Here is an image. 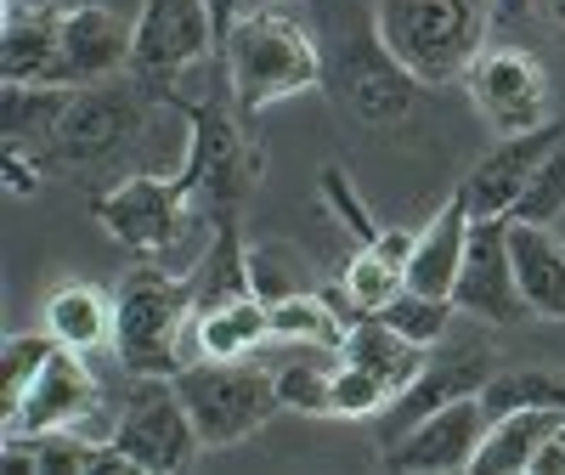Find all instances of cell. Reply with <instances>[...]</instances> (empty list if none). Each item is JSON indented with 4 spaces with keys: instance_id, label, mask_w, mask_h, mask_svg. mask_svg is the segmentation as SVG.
<instances>
[{
    "instance_id": "cell-1",
    "label": "cell",
    "mask_w": 565,
    "mask_h": 475,
    "mask_svg": "<svg viewBox=\"0 0 565 475\" xmlns=\"http://www.w3.org/2000/svg\"><path fill=\"white\" fill-rule=\"evenodd\" d=\"M193 289L175 277L164 261H148L125 272L114 295V351L125 373H175L199 362V335H193Z\"/></svg>"
},
{
    "instance_id": "cell-2",
    "label": "cell",
    "mask_w": 565,
    "mask_h": 475,
    "mask_svg": "<svg viewBox=\"0 0 565 475\" xmlns=\"http://www.w3.org/2000/svg\"><path fill=\"white\" fill-rule=\"evenodd\" d=\"M373 23L418 85H447L463 80L487 52L492 0H380Z\"/></svg>"
},
{
    "instance_id": "cell-3",
    "label": "cell",
    "mask_w": 565,
    "mask_h": 475,
    "mask_svg": "<svg viewBox=\"0 0 565 475\" xmlns=\"http://www.w3.org/2000/svg\"><path fill=\"white\" fill-rule=\"evenodd\" d=\"M221 57H226V80H232V97H238L244 114H260L295 91L322 85V45L271 7L260 12H238V23L226 29L221 40Z\"/></svg>"
},
{
    "instance_id": "cell-4",
    "label": "cell",
    "mask_w": 565,
    "mask_h": 475,
    "mask_svg": "<svg viewBox=\"0 0 565 475\" xmlns=\"http://www.w3.org/2000/svg\"><path fill=\"white\" fill-rule=\"evenodd\" d=\"M170 379H175L186 413H193L204 447H232V442L255 436L282 408L277 402V373L249 362V357H199V362L175 368Z\"/></svg>"
},
{
    "instance_id": "cell-5",
    "label": "cell",
    "mask_w": 565,
    "mask_h": 475,
    "mask_svg": "<svg viewBox=\"0 0 565 475\" xmlns=\"http://www.w3.org/2000/svg\"><path fill=\"white\" fill-rule=\"evenodd\" d=\"M136 469H186L204 453V436L170 373H130L125 408L108 436Z\"/></svg>"
},
{
    "instance_id": "cell-6",
    "label": "cell",
    "mask_w": 565,
    "mask_h": 475,
    "mask_svg": "<svg viewBox=\"0 0 565 475\" xmlns=\"http://www.w3.org/2000/svg\"><path fill=\"white\" fill-rule=\"evenodd\" d=\"M255 154L244 148L238 125H232L215 103H199L186 108V159H181V181L186 193H193V210L204 221H232V210H238V199L249 193L255 181Z\"/></svg>"
},
{
    "instance_id": "cell-7",
    "label": "cell",
    "mask_w": 565,
    "mask_h": 475,
    "mask_svg": "<svg viewBox=\"0 0 565 475\" xmlns=\"http://www.w3.org/2000/svg\"><path fill=\"white\" fill-rule=\"evenodd\" d=\"M322 80L334 85V97L367 125H396V119L413 114L418 80L391 57L380 23H367L362 34H345L334 45V57L322 52Z\"/></svg>"
},
{
    "instance_id": "cell-8",
    "label": "cell",
    "mask_w": 565,
    "mask_h": 475,
    "mask_svg": "<svg viewBox=\"0 0 565 475\" xmlns=\"http://www.w3.org/2000/svg\"><path fill=\"white\" fill-rule=\"evenodd\" d=\"M221 45V29H215V12L210 0H148L136 18V52H130V74L170 97L175 80L204 63Z\"/></svg>"
},
{
    "instance_id": "cell-9",
    "label": "cell",
    "mask_w": 565,
    "mask_h": 475,
    "mask_svg": "<svg viewBox=\"0 0 565 475\" xmlns=\"http://www.w3.org/2000/svg\"><path fill=\"white\" fill-rule=\"evenodd\" d=\"M90 210H97V221L119 244L153 255V261H164V250H175L193 226H215V221L193 215V193H186L181 176H130L125 187L103 193Z\"/></svg>"
},
{
    "instance_id": "cell-10",
    "label": "cell",
    "mask_w": 565,
    "mask_h": 475,
    "mask_svg": "<svg viewBox=\"0 0 565 475\" xmlns=\"http://www.w3.org/2000/svg\"><path fill=\"white\" fill-rule=\"evenodd\" d=\"M452 300H458V312L498 323V328L532 317V306L521 295V277H514V255H509V215L469 221V250H463V266L452 283Z\"/></svg>"
},
{
    "instance_id": "cell-11",
    "label": "cell",
    "mask_w": 565,
    "mask_h": 475,
    "mask_svg": "<svg viewBox=\"0 0 565 475\" xmlns=\"http://www.w3.org/2000/svg\"><path fill=\"white\" fill-rule=\"evenodd\" d=\"M136 125H141V97L130 85H119V80L68 85V103L57 114V130H52V148L45 154L74 159V165L108 159L136 136Z\"/></svg>"
},
{
    "instance_id": "cell-12",
    "label": "cell",
    "mask_w": 565,
    "mask_h": 475,
    "mask_svg": "<svg viewBox=\"0 0 565 475\" xmlns=\"http://www.w3.org/2000/svg\"><path fill=\"white\" fill-rule=\"evenodd\" d=\"M103 397H97V379L85 368V351L57 346L45 373L29 386L23 408L7 419V436H40V431H85V436H103L108 442V424H97Z\"/></svg>"
},
{
    "instance_id": "cell-13",
    "label": "cell",
    "mask_w": 565,
    "mask_h": 475,
    "mask_svg": "<svg viewBox=\"0 0 565 475\" xmlns=\"http://www.w3.org/2000/svg\"><path fill=\"white\" fill-rule=\"evenodd\" d=\"M463 80L498 136H521V130L548 125V74L521 45H492V52L476 57V68Z\"/></svg>"
},
{
    "instance_id": "cell-14",
    "label": "cell",
    "mask_w": 565,
    "mask_h": 475,
    "mask_svg": "<svg viewBox=\"0 0 565 475\" xmlns=\"http://www.w3.org/2000/svg\"><path fill=\"white\" fill-rule=\"evenodd\" d=\"M492 431V413H487V397H458L447 408H436L430 419H418L407 436H396L385 447V469H436V475H452V469H476V453Z\"/></svg>"
},
{
    "instance_id": "cell-15",
    "label": "cell",
    "mask_w": 565,
    "mask_h": 475,
    "mask_svg": "<svg viewBox=\"0 0 565 475\" xmlns=\"http://www.w3.org/2000/svg\"><path fill=\"white\" fill-rule=\"evenodd\" d=\"M492 351L487 346H430V362H424V373L413 379V386L380 413V442L391 447L396 436H407L418 419H430L436 408L458 402V397H481L487 391V379H492Z\"/></svg>"
},
{
    "instance_id": "cell-16",
    "label": "cell",
    "mask_w": 565,
    "mask_h": 475,
    "mask_svg": "<svg viewBox=\"0 0 565 475\" xmlns=\"http://www.w3.org/2000/svg\"><path fill=\"white\" fill-rule=\"evenodd\" d=\"M559 136H565V125H537V130H521V136H503L498 148L458 181V193L469 199V215H514L532 170L543 165V154Z\"/></svg>"
},
{
    "instance_id": "cell-17",
    "label": "cell",
    "mask_w": 565,
    "mask_h": 475,
    "mask_svg": "<svg viewBox=\"0 0 565 475\" xmlns=\"http://www.w3.org/2000/svg\"><path fill=\"white\" fill-rule=\"evenodd\" d=\"M63 18L68 12H57V7H23V0H7V18H0V80L7 85H57Z\"/></svg>"
},
{
    "instance_id": "cell-18",
    "label": "cell",
    "mask_w": 565,
    "mask_h": 475,
    "mask_svg": "<svg viewBox=\"0 0 565 475\" xmlns=\"http://www.w3.org/2000/svg\"><path fill=\"white\" fill-rule=\"evenodd\" d=\"M136 52V23L103 12V7H74L63 18V68L57 85H90V80H114L130 68Z\"/></svg>"
},
{
    "instance_id": "cell-19",
    "label": "cell",
    "mask_w": 565,
    "mask_h": 475,
    "mask_svg": "<svg viewBox=\"0 0 565 475\" xmlns=\"http://www.w3.org/2000/svg\"><path fill=\"white\" fill-rule=\"evenodd\" d=\"M509 255H514V277H521L532 317L565 323V244L559 238L543 221L509 215Z\"/></svg>"
},
{
    "instance_id": "cell-20",
    "label": "cell",
    "mask_w": 565,
    "mask_h": 475,
    "mask_svg": "<svg viewBox=\"0 0 565 475\" xmlns=\"http://www.w3.org/2000/svg\"><path fill=\"white\" fill-rule=\"evenodd\" d=\"M469 199L452 193L430 226H418V250L407 261V289H424V295H447L452 300V283H458V266H463V250H469Z\"/></svg>"
},
{
    "instance_id": "cell-21",
    "label": "cell",
    "mask_w": 565,
    "mask_h": 475,
    "mask_svg": "<svg viewBox=\"0 0 565 475\" xmlns=\"http://www.w3.org/2000/svg\"><path fill=\"white\" fill-rule=\"evenodd\" d=\"M340 357L356 362V368H367L373 379H385V386H391V402H396V397L413 386V379L424 373V362H430V346L407 340L402 328H391L385 317H356Z\"/></svg>"
},
{
    "instance_id": "cell-22",
    "label": "cell",
    "mask_w": 565,
    "mask_h": 475,
    "mask_svg": "<svg viewBox=\"0 0 565 475\" xmlns=\"http://www.w3.org/2000/svg\"><path fill=\"white\" fill-rule=\"evenodd\" d=\"M565 424L559 408H514V413H498L492 419V431L476 453V469L487 475H532V458L537 447Z\"/></svg>"
},
{
    "instance_id": "cell-23",
    "label": "cell",
    "mask_w": 565,
    "mask_h": 475,
    "mask_svg": "<svg viewBox=\"0 0 565 475\" xmlns=\"http://www.w3.org/2000/svg\"><path fill=\"white\" fill-rule=\"evenodd\" d=\"M193 335H199V357H249L260 340H271V306L255 289L232 295L193 317Z\"/></svg>"
},
{
    "instance_id": "cell-24",
    "label": "cell",
    "mask_w": 565,
    "mask_h": 475,
    "mask_svg": "<svg viewBox=\"0 0 565 475\" xmlns=\"http://www.w3.org/2000/svg\"><path fill=\"white\" fill-rule=\"evenodd\" d=\"M45 328L74 351H97L114 340V300L103 289H90V283H63L45 300Z\"/></svg>"
},
{
    "instance_id": "cell-25",
    "label": "cell",
    "mask_w": 565,
    "mask_h": 475,
    "mask_svg": "<svg viewBox=\"0 0 565 475\" xmlns=\"http://www.w3.org/2000/svg\"><path fill=\"white\" fill-rule=\"evenodd\" d=\"M351 323L328 306L322 289H300L271 300V340H295V346H322V351H345Z\"/></svg>"
},
{
    "instance_id": "cell-26",
    "label": "cell",
    "mask_w": 565,
    "mask_h": 475,
    "mask_svg": "<svg viewBox=\"0 0 565 475\" xmlns=\"http://www.w3.org/2000/svg\"><path fill=\"white\" fill-rule=\"evenodd\" d=\"M340 283H345V295H351V306H356V317H380L402 289H407V272L402 266H391L373 244H362L351 261H345V272H340Z\"/></svg>"
},
{
    "instance_id": "cell-27",
    "label": "cell",
    "mask_w": 565,
    "mask_h": 475,
    "mask_svg": "<svg viewBox=\"0 0 565 475\" xmlns=\"http://www.w3.org/2000/svg\"><path fill=\"white\" fill-rule=\"evenodd\" d=\"M57 346H63V340L52 335V328H45V335H18V340H7V351H0V424L23 408L29 386L45 373V362H52Z\"/></svg>"
},
{
    "instance_id": "cell-28",
    "label": "cell",
    "mask_w": 565,
    "mask_h": 475,
    "mask_svg": "<svg viewBox=\"0 0 565 475\" xmlns=\"http://www.w3.org/2000/svg\"><path fill=\"white\" fill-rule=\"evenodd\" d=\"M487 413H514V408H559L565 413V373L554 368H509L487 379Z\"/></svg>"
},
{
    "instance_id": "cell-29",
    "label": "cell",
    "mask_w": 565,
    "mask_h": 475,
    "mask_svg": "<svg viewBox=\"0 0 565 475\" xmlns=\"http://www.w3.org/2000/svg\"><path fill=\"white\" fill-rule=\"evenodd\" d=\"M452 312H458V300H447V295L402 289L380 317H385L391 328H402L407 340H418V346H441V340H447V328H452Z\"/></svg>"
},
{
    "instance_id": "cell-30",
    "label": "cell",
    "mask_w": 565,
    "mask_h": 475,
    "mask_svg": "<svg viewBox=\"0 0 565 475\" xmlns=\"http://www.w3.org/2000/svg\"><path fill=\"white\" fill-rule=\"evenodd\" d=\"M391 408V386L373 379L356 362H334V379H328V419H380Z\"/></svg>"
},
{
    "instance_id": "cell-31",
    "label": "cell",
    "mask_w": 565,
    "mask_h": 475,
    "mask_svg": "<svg viewBox=\"0 0 565 475\" xmlns=\"http://www.w3.org/2000/svg\"><path fill=\"white\" fill-rule=\"evenodd\" d=\"M334 362H340V351H328L322 362L295 357V362L271 368V373H277V402H282V408H295V413L322 419V413H328V379H334Z\"/></svg>"
},
{
    "instance_id": "cell-32",
    "label": "cell",
    "mask_w": 565,
    "mask_h": 475,
    "mask_svg": "<svg viewBox=\"0 0 565 475\" xmlns=\"http://www.w3.org/2000/svg\"><path fill=\"white\" fill-rule=\"evenodd\" d=\"M514 215H521V221H543V226L565 215V136L554 141V148L543 154V165L532 170V181H526L521 204H514Z\"/></svg>"
},
{
    "instance_id": "cell-33",
    "label": "cell",
    "mask_w": 565,
    "mask_h": 475,
    "mask_svg": "<svg viewBox=\"0 0 565 475\" xmlns=\"http://www.w3.org/2000/svg\"><path fill=\"white\" fill-rule=\"evenodd\" d=\"M249 289L271 306V300H282V295L311 289V277L300 272V261H289L282 250H271V244H249Z\"/></svg>"
},
{
    "instance_id": "cell-34",
    "label": "cell",
    "mask_w": 565,
    "mask_h": 475,
    "mask_svg": "<svg viewBox=\"0 0 565 475\" xmlns=\"http://www.w3.org/2000/svg\"><path fill=\"white\" fill-rule=\"evenodd\" d=\"M317 181H322V199H328V210H334V215H340V221L356 232V244H373L380 232H373V221H367V210H362V199H356L351 176H345V170H322Z\"/></svg>"
},
{
    "instance_id": "cell-35",
    "label": "cell",
    "mask_w": 565,
    "mask_h": 475,
    "mask_svg": "<svg viewBox=\"0 0 565 475\" xmlns=\"http://www.w3.org/2000/svg\"><path fill=\"white\" fill-rule=\"evenodd\" d=\"M373 250H380L391 266L407 272V261H413V250H418V232H407V226H385L380 238H373Z\"/></svg>"
},
{
    "instance_id": "cell-36",
    "label": "cell",
    "mask_w": 565,
    "mask_h": 475,
    "mask_svg": "<svg viewBox=\"0 0 565 475\" xmlns=\"http://www.w3.org/2000/svg\"><path fill=\"white\" fill-rule=\"evenodd\" d=\"M532 475H565V424L537 447V458H532Z\"/></svg>"
},
{
    "instance_id": "cell-37",
    "label": "cell",
    "mask_w": 565,
    "mask_h": 475,
    "mask_svg": "<svg viewBox=\"0 0 565 475\" xmlns=\"http://www.w3.org/2000/svg\"><path fill=\"white\" fill-rule=\"evenodd\" d=\"M210 12H215V29H221V40H226V29L238 23V0H210Z\"/></svg>"
},
{
    "instance_id": "cell-38",
    "label": "cell",
    "mask_w": 565,
    "mask_h": 475,
    "mask_svg": "<svg viewBox=\"0 0 565 475\" xmlns=\"http://www.w3.org/2000/svg\"><path fill=\"white\" fill-rule=\"evenodd\" d=\"M543 12H548V23L565 34V0H543Z\"/></svg>"
},
{
    "instance_id": "cell-39",
    "label": "cell",
    "mask_w": 565,
    "mask_h": 475,
    "mask_svg": "<svg viewBox=\"0 0 565 475\" xmlns=\"http://www.w3.org/2000/svg\"><path fill=\"white\" fill-rule=\"evenodd\" d=\"M498 7H503V12H509V18H521V12H526V7H532V0H498Z\"/></svg>"
},
{
    "instance_id": "cell-40",
    "label": "cell",
    "mask_w": 565,
    "mask_h": 475,
    "mask_svg": "<svg viewBox=\"0 0 565 475\" xmlns=\"http://www.w3.org/2000/svg\"><path fill=\"white\" fill-rule=\"evenodd\" d=\"M260 7H277V0H238V12H260Z\"/></svg>"
}]
</instances>
